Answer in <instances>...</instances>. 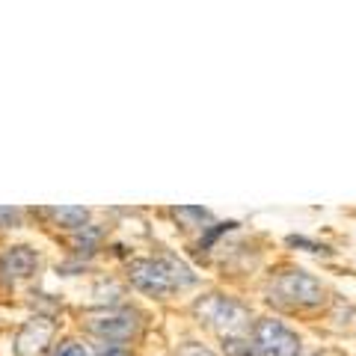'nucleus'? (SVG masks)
I'll return each mask as SVG.
<instances>
[{"mask_svg": "<svg viewBox=\"0 0 356 356\" xmlns=\"http://www.w3.org/2000/svg\"><path fill=\"white\" fill-rule=\"evenodd\" d=\"M128 280L149 297H166L172 291L196 285V273L178 255H158V259H140L128 264Z\"/></svg>", "mask_w": 356, "mask_h": 356, "instance_id": "nucleus-1", "label": "nucleus"}, {"mask_svg": "<svg viewBox=\"0 0 356 356\" xmlns=\"http://www.w3.org/2000/svg\"><path fill=\"white\" fill-rule=\"evenodd\" d=\"M193 315L202 321L205 327L217 330L220 336H243L250 327V309L241 306L238 300L222 297V294H205L193 303Z\"/></svg>", "mask_w": 356, "mask_h": 356, "instance_id": "nucleus-2", "label": "nucleus"}, {"mask_svg": "<svg viewBox=\"0 0 356 356\" xmlns=\"http://www.w3.org/2000/svg\"><path fill=\"white\" fill-rule=\"evenodd\" d=\"M252 344L259 356H300V339L297 332L288 330L282 321H259L252 330Z\"/></svg>", "mask_w": 356, "mask_h": 356, "instance_id": "nucleus-3", "label": "nucleus"}, {"mask_svg": "<svg viewBox=\"0 0 356 356\" xmlns=\"http://www.w3.org/2000/svg\"><path fill=\"white\" fill-rule=\"evenodd\" d=\"M273 291L280 294V300L291 306H318L324 300V288L315 276H309L303 270H288L273 282Z\"/></svg>", "mask_w": 356, "mask_h": 356, "instance_id": "nucleus-4", "label": "nucleus"}, {"mask_svg": "<svg viewBox=\"0 0 356 356\" xmlns=\"http://www.w3.org/2000/svg\"><path fill=\"white\" fill-rule=\"evenodd\" d=\"M51 339H54V321L44 315L30 318L15 336V356H42L48 350Z\"/></svg>", "mask_w": 356, "mask_h": 356, "instance_id": "nucleus-5", "label": "nucleus"}, {"mask_svg": "<svg viewBox=\"0 0 356 356\" xmlns=\"http://www.w3.org/2000/svg\"><path fill=\"white\" fill-rule=\"evenodd\" d=\"M39 267V255L30 247H9L3 255H0V276L9 282H21L30 280Z\"/></svg>", "mask_w": 356, "mask_h": 356, "instance_id": "nucleus-6", "label": "nucleus"}, {"mask_svg": "<svg viewBox=\"0 0 356 356\" xmlns=\"http://www.w3.org/2000/svg\"><path fill=\"white\" fill-rule=\"evenodd\" d=\"M89 332H95V336L104 341H128L134 332H137V321L131 315L110 312V315H98L89 321Z\"/></svg>", "mask_w": 356, "mask_h": 356, "instance_id": "nucleus-7", "label": "nucleus"}, {"mask_svg": "<svg viewBox=\"0 0 356 356\" xmlns=\"http://www.w3.org/2000/svg\"><path fill=\"white\" fill-rule=\"evenodd\" d=\"M51 214H54L57 226L72 229V232L86 229V222H89V208H83V205H63V208H54Z\"/></svg>", "mask_w": 356, "mask_h": 356, "instance_id": "nucleus-8", "label": "nucleus"}, {"mask_svg": "<svg viewBox=\"0 0 356 356\" xmlns=\"http://www.w3.org/2000/svg\"><path fill=\"white\" fill-rule=\"evenodd\" d=\"M172 217H175V220H181L184 226H202V222L211 220V211H208V208L181 205V208H172Z\"/></svg>", "mask_w": 356, "mask_h": 356, "instance_id": "nucleus-9", "label": "nucleus"}, {"mask_svg": "<svg viewBox=\"0 0 356 356\" xmlns=\"http://www.w3.org/2000/svg\"><path fill=\"white\" fill-rule=\"evenodd\" d=\"M222 350H226V356H259L255 344H250V339L243 336H222Z\"/></svg>", "mask_w": 356, "mask_h": 356, "instance_id": "nucleus-10", "label": "nucleus"}, {"mask_svg": "<svg viewBox=\"0 0 356 356\" xmlns=\"http://www.w3.org/2000/svg\"><path fill=\"white\" fill-rule=\"evenodd\" d=\"M98 241H102V232L92 229V226L74 232V238H72V243H74V247L81 250V252H92V250L98 247Z\"/></svg>", "mask_w": 356, "mask_h": 356, "instance_id": "nucleus-11", "label": "nucleus"}, {"mask_svg": "<svg viewBox=\"0 0 356 356\" xmlns=\"http://www.w3.org/2000/svg\"><path fill=\"white\" fill-rule=\"evenodd\" d=\"M54 356H89V350L83 348L81 341H74V339H65L57 350H54Z\"/></svg>", "mask_w": 356, "mask_h": 356, "instance_id": "nucleus-12", "label": "nucleus"}, {"mask_svg": "<svg viewBox=\"0 0 356 356\" xmlns=\"http://www.w3.org/2000/svg\"><path fill=\"white\" fill-rule=\"evenodd\" d=\"M15 226H21V211L0 205V229H15Z\"/></svg>", "mask_w": 356, "mask_h": 356, "instance_id": "nucleus-13", "label": "nucleus"}, {"mask_svg": "<svg viewBox=\"0 0 356 356\" xmlns=\"http://www.w3.org/2000/svg\"><path fill=\"white\" fill-rule=\"evenodd\" d=\"M178 356H217L214 350H208L205 344H199V341H187L178 348Z\"/></svg>", "mask_w": 356, "mask_h": 356, "instance_id": "nucleus-14", "label": "nucleus"}, {"mask_svg": "<svg viewBox=\"0 0 356 356\" xmlns=\"http://www.w3.org/2000/svg\"><path fill=\"white\" fill-rule=\"evenodd\" d=\"M102 356H131L125 348H119V344H113V348H107V350H102Z\"/></svg>", "mask_w": 356, "mask_h": 356, "instance_id": "nucleus-15", "label": "nucleus"}]
</instances>
